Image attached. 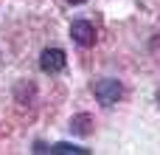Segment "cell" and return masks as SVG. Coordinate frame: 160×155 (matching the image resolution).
<instances>
[{
  "label": "cell",
  "instance_id": "cell-1",
  "mask_svg": "<svg viewBox=\"0 0 160 155\" xmlns=\"http://www.w3.org/2000/svg\"><path fill=\"white\" fill-rule=\"evenodd\" d=\"M93 96L98 99V104L112 107V104H118V99L124 96V85H121L118 79H98V82L93 85Z\"/></svg>",
  "mask_w": 160,
  "mask_h": 155
},
{
  "label": "cell",
  "instance_id": "cell-2",
  "mask_svg": "<svg viewBox=\"0 0 160 155\" xmlns=\"http://www.w3.org/2000/svg\"><path fill=\"white\" fill-rule=\"evenodd\" d=\"M65 65H68V56H65L62 48H45V51L39 54V68H42V73H59V71H65Z\"/></svg>",
  "mask_w": 160,
  "mask_h": 155
},
{
  "label": "cell",
  "instance_id": "cell-3",
  "mask_svg": "<svg viewBox=\"0 0 160 155\" xmlns=\"http://www.w3.org/2000/svg\"><path fill=\"white\" fill-rule=\"evenodd\" d=\"M70 40H73L76 45H82V48L96 45V28H93V23H87V20H76V23L70 25Z\"/></svg>",
  "mask_w": 160,
  "mask_h": 155
},
{
  "label": "cell",
  "instance_id": "cell-4",
  "mask_svg": "<svg viewBox=\"0 0 160 155\" xmlns=\"http://www.w3.org/2000/svg\"><path fill=\"white\" fill-rule=\"evenodd\" d=\"M70 133L73 136H90L93 133V116L90 113H79V116H73L70 119Z\"/></svg>",
  "mask_w": 160,
  "mask_h": 155
},
{
  "label": "cell",
  "instance_id": "cell-5",
  "mask_svg": "<svg viewBox=\"0 0 160 155\" xmlns=\"http://www.w3.org/2000/svg\"><path fill=\"white\" fill-rule=\"evenodd\" d=\"M48 152H53V155H90V150H87V147H79V144H65V141H59V144L48 147Z\"/></svg>",
  "mask_w": 160,
  "mask_h": 155
},
{
  "label": "cell",
  "instance_id": "cell-6",
  "mask_svg": "<svg viewBox=\"0 0 160 155\" xmlns=\"http://www.w3.org/2000/svg\"><path fill=\"white\" fill-rule=\"evenodd\" d=\"M34 152H48V147H45L42 141H37V144H34Z\"/></svg>",
  "mask_w": 160,
  "mask_h": 155
},
{
  "label": "cell",
  "instance_id": "cell-7",
  "mask_svg": "<svg viewBox=\"0 0 160 155\" xmlns=\"http://www.w3.org/2000/svg\"><path fill=\"white\" fill-rule=\"evenodd\" d=\"M68 3H73V6H82V3H87V0H68Z\"/></svg>",
  "mask_w": 160,
  "mask_h": 155
},
{
  "label": "cell",
  "instance_id": "cell-8",
  "mask_svg": "<svg viewBox=\"0 0 160 155\" xmlns=\"http://www.w3.org/2000/svg\"><path fill=\"white\" fill-rule=\"evenodd\" d=\"M158 99H160V93H158Z\"/></svg>",
  "mask_w": 160,
  "mask_h": 155
}]
</instances>
